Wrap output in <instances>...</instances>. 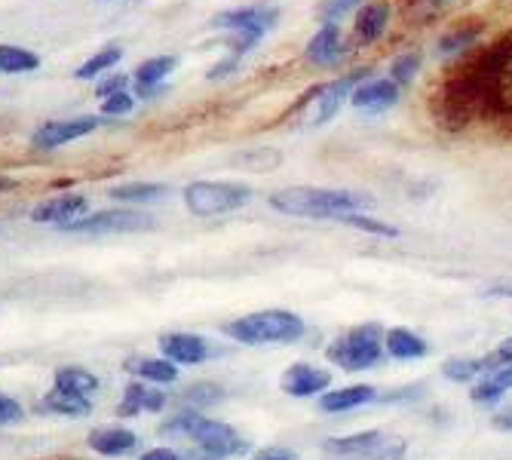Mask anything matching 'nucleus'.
<instances>
[{"instance_id":"nucleus-1","label":"nucleus","mask_w":512,"mask_h":460,"mask_svg":"<svg viewBox=\"0 0 512 460\" xmlns=\"http://www.w3.org/2000/svg\"><path fill=\"white\" fill-rule=\"evenodd\" d=\"M270 209L279 215L292 218H335L341 221L344 215L365 212L375 206L368 194L362 191H347V188H310V184H295V188H279L270 194Z\"/></svg>"},{"instance_id":"nucleus-2","label":"nucleus","mask_w":512,"mask_h":460,"mask_svg":"<svg viewBox=\"0 0 512 460\" xmlns=\"http://www.w3.org/2000/svg\"><path fill=\"white\" fill-rule=\"evenodd\" d=\"M163 433L191 439L197 448L191 451V460H230V457H240L249 448L246 439L237 433V427L206 418L203 411H194V408H181L172 421L163 424Z\"/></svg>"},{"instance_id":"nucleus-3","label":"nucleus","mask_w":512,"mask_h":460,"mask_svg":"<svg viewBox=\"0 0 512 460\" xmlns=\"http://www.w3.org/2000/svg\"><path fill=\"white\" fill-rule=\"evenodd\" d=\"M230 341L246 344V347H270V344H295L304 338L307 326L304 319L292 310H255L246 316L230 319L221 329Z\"/></svg>"},{"instance_id":"nucleus-4","label":"nucleus","mask_w":512,"mask_h":460,"mask_svg":"<svg viewBox=\"0 0 512 460\" xmlns=\"http://www.w3.org/2000/svg\"><path fill=\"white\" fill-rule=\"evenodd\" d=\"M384 356H387L384 332H381V326H375V322H368V326H353L325 347V359L344 368V372H368V368H375Z\"/></svg>"},{"instance_id":"nucleus-5","label":"nucleus","mask_w":512,"mask_h":460,"mask_svg":"<svg viewBox=\"0 0 512 460\" xmlns=\"http://www.w3.org/2000/svg\"><path fill=\"white\" fill-rule=\"evenodd\" d=\"M329 460H402L405 439L390 436L384 430H359L350 436H332L322 442Z\"/></svg>"},{"instance_id":"nucleus-6","label":"nucleus","mask_w":512,"mask_h":460,"mask_svg":"<svg viewBox=\"0 0 512 460\" xmlns=\"http://www.w3.org/2000/svg\"><path fill=\"white\" fill-rule=\"evenodd\" d=\"M252 200V188L237 181H191L184 188V206L200 218L237 212Z\"/></svg>"},{"instance_id":"nucleus-7","label":"nucleus","mask_w":512,"mask_h":460,"mask_svg":"<svg viewBox=\"0 0 512 460\" xmlns=\"http://www.w3.org/2000/svg\"><path fill=\"white\" fill-rule=\"evenodd\" d=\"M368 74H371V68H356V71L341 74V77L332 80V83L319 86V89L313 92V96H310V102L301 108V111H304L301 126H325V123H332V120L338 117V111L350 102L353 89H356Z\"/></svg>"},{"instance_id":"nucleus-8","label":"nucleus","mask_w":512,"mask_h":460,"mask_svg":"<svg viewBox=\"0 0 512 460\" xmlns=\"http://www.w3.org/2000/svg\"><path fill=\"white\" fill-rule=\"evenodd\" d=\"M145 227H154V218L148 212L117 206V209L83 215L71 221L65 230L68 234H132V230H145Z\"/></svg>"},{"instance_id":"nucleus-9","label":"nucleus","mask_w":512,"mask_h":460,"mask_svg":"<svg viewBox=\"0 0 512 460\" xmlns=\"http://www.w3.org/2000/svg\"><path fill=\"white\" fill-rule=\"evenodd\" d=\"M350 46L341 25H319V31L304 46V62L316 71H335L347 62Z\"/></svg>"},{"instance_id":"nucleus-10","label":"nucleus","mask_w":512,"mask_h":460,"mask_svg":"<svg viewBox=\"0 0 512 460\" xmlns=\"http://www.w3.org/2000/svg\"><path fill=\"white\" fill-rule=\"evenodd\" d=\"M279 22V10L267 7V4H255V7H234V10H224L218 16H212V28L221 31H240L249 34L255 40H264Z\"/></svg>"},{"instance_id":"nucleus-11","label":"nucleus","mask_w":512,"mask_h":460,"mask_svg":"<svg viewBox=\"0 0 512 460\" xmlns=\"http://www.w3.org/2000/svg\"><path fill=\"white\" fill-rule=\"evenodd\" d=\"M102 126L99 117H74V120H53V123H43L34 135H31V145L40 151H56L62 145H71L77 138H86Z\"/></svg>"},{"instance_id":"nucleus-12","label":"nucleus","mask_w":512,"mask_h":460,"mask_svg":"<svg viewBox=\"0 0 512 460\" xmlns=\"http://www.w3.org/2000/svg\"><path fill=\"white\" fill-rule=\"evenodd\" d=\"M157 347L178 368L181 365H203V362H209L215 356L212 344L203 335H194V332H166V335L157 338Z\"/></svg>"},{"instance_id":"nucleus-13","label":"nucleus","mask_w":512,"mask_h":460,"mask_svg":"<svg viewBox=\"0 0 512 460\" xmlns=\"http://www.w3.org/2000/svg\"><path fill=\"white\" fill-rule=\"evenodd\" d=\"M402 99V89L390 77H365L350 96V105L362 114H381L396 108Z\"/></svg>"},{"instance_id":"nucleus-14","label":"nucleus","mask_w":512,"mask_h":460,"mask_svg":"<svg viewBox=\"0 0 512 460\" xmlns=\"http://www.w3.org/2000/svg\"><path fill=\"white\" fill-rule=\"evenodd\" d=\"M166 405H169V393L163 387H154L148 381L132 378L126 384V390H123L117 414H120V418H135V414H157V411H166Z\"/></svg>"},{"instance_id":"nucleus-15","label":"nucleus","mask_w":512,"mask_h":460,"mask_svg":"<svg viewBox=\"0 0 512 460\" xmlns=\"http://www.w3.org/2000/svg\"><path fill=\"white\" fill-rule=\"evenodd\" d=\"M283 393L295 396V399H316L329 390L332 384V375L325 372V368H316L310 362H295L283 372Z\"/></svg>"},{"instance_id":"nucleus-16","label":"nucleus","mask_w":512,"mask_h":460,"mask_svg":"<svg viewBox=\"0 0 512 460\" xmlns=\"http://www.w3.org/2000/svg\"><path fill=\"white\" fill-rule=\"evenodd\" d=\"M387 25H390V4H384V0H365L353 19V40L359 46L378 43L384 37Z\"/></svg>"},{"instance_id":"nucleus-17","label":"nucleus","mask_w":512,"mask_h":460,"mask_svg":"<svg viewBox=\"0 0 512 460\" xmlns=\"http://www.w3.org/2000/svg\"><path fill=\"white\" fill-rule=\"evenodd\" d=\"M123 368L138 378V381H148L154 387H169L181 378V368L175 362H169L166 356H145V353H138V356H129L123 362Z\"/></svg>"},{"instance_id":"nucleus-18","label":"nucleus","mask_w":512,"mask_h":460,"mask_svg":"<svg viewBox=\"0 0 512 460\" xmlns=\"http://www.w3.org/2000/svg\"><path fill=\"white\" fill-rule=\"evenodd\" d=\"M86 445H89V451H96L99 457H126V454L135 451L138 436L129 427L108 424V427H96V430H92L86 436Z\"/></svg>"},{"instance_id":"nucleus-19","label":"nucleus","mask_w":512,"mask_h":460,"mask_svg":"<svg viewBox=\"0 0 512 460\" xmlns=\"http://www.w3.org/2000/svg\"><path fill=\"white\" fill-rule=\"evenodd\" d=\"M83 212H86V197H80V194H62V197H53V200L34 206L31 209V221L68 227L71 221L83 218Z\"/></svg>"},{"instance_id":"nucleus-20","label":"nucleus","mask_w":512,"mask_h":460,"mask_svg":"<svg viewBox=\"0 0 512 460\" xmlns=\"http://www.w3.org/2000/svg\"><path fill=\"white\" fill-rule=\"evenodd\" d=\"M371 402H378V390L371 384H350L341 390H325L319 396V408L325 414H347V411H356Z\"/></svg>"},{"instance_id":"nucleus-21","label":"nucleus","mask_w":512,"mask_h":460,"mask_svg":"<svg viewBox=\"0 0 512 460\" xmlns=\"http://www.w3.org/2000/svg\"><path fill=\"white\" fill-rule=\"evenodd\" d=\"M102 381L96 372H89L83 365H62L53 375V390L77 396V399H92V393H99Z\"/></svg>"},{"instance_id":"nucleus-22","label":"nucleus","mask_w":512,"mask_h":460,"mask_svg":"<svg viewBox=\"0 0 512 460\" xmlns=\"http://www.w3.org/2000/svg\"><path fill=\"white\" fill-rule=\"evenodd\" d=\"M384 353L390 359L411 362V359H424L430 353V344L417 332L405 329V326H393V329L384 332Z\"/></svg>"},{"instance_id":"nucleus-23","label":"nucleus","mask_w":512,"mask_h":460,"mask_svg":"<svg viewBox=\"0 0 512 460\" xmlns=\"http://www.w3.org/2000/svg\"><path fill=\"white\" fill-rule=\"evenodd\" d=\"M512 390V365H500V368H491V372H485L473 390H470V399L476 405H494L500 402L506 393Z\"/></svg>"},{"instance_id":"nucleus-24","label":"nucleus","mask_w":512,"mask_h":460,"mask_svg":"<svg viewBox=\"0 0 512 460\" xmlns=\"http://www.w3.org/2000/svg\"><path fill=\"white\" fill-rule=\"evenodd\" d=\"M166 194H169V188L166 184H157V181H129V184H117V188L108 191L111 200L126 203V206H148Z\"/></svg>"},{"instance_id":"nucleus-25","label":"nucleus","mask_w":512,"mask_h":460,"mask_svg":"<svg viewBox=\"0 0 512 460\" xmlns=\"http://www.w3.org/2000/svg\"><path fill=\"white\" fill-rule=\"evenodd\" d=\"M178 68V56H154L145 59L142 65L135 68V80H138V96H151V92Z\"/></svg>"},{"instance_id":"nucleus-26","label":"nucleus","mask_w":512,"mask_h":460,"mask_svg":"<svg viewBox=\"0 0 512 460\" xmlns=\"http://www.w3.org/2000/svg\"><path fill=\"white\" fill-rule=\"evenodd\" d=\"M40 411L56 414V418H86V414L92 411V402L68 396V393H59V390H50L40 399Z\"/></svg>"},{"instance_id":"nucleus-27","label":"nucleus","mask_w":512,"mask_h":460,"mask_svg":"<svg viewBox=\"0 0 512 460\" xmlns=\"http://www.w3.org/2000/svg\"><path fill=\"white\" fill-rule=\"evenodd\" d=\"M224 387L221 384H215V381H197V384H191L188 390H184L181 396H178V402H181V408H194V411H203V408H209V405H218L221 399H224Z\"/></svg>"},{"instance_id":"nucleus-28","label":"nucleus","mask_w":512,"mask_h":460,"mask_svg":"<svg viewBox=\"0 0 512 460\" xmlns=\"http://www.w3.org/2000/svg\"><path fill=\"white\" fill-rule=\"evenodd\" d=\"M442 375L454 384L479 381L485 375V359L482 356H454L442 365Z\"/></svg>"},{"instance_id":"nucleus-29","label":"nucleus","mask_w":512,"mask_h":460,"mask_svg":"<svg viewBox=\"0 0 512 460\" xmlns=\"http://www.w3.org/2000/svg\"><path fill=\"white\" fill-rule=\"evenodd\" d=\"M34 68H40V56L34 50H25V46H13V43H0V71L22 74V71H34Z\"/></svg>"},{"instance_id":"nucleus-30","label":"nucleus","mask_w":512,"mask_h":460,"mask_svg":"<svg viewBox=\"0 0 512 460\" xmlns=\"http://www.w3.org/2000/svg\"><path fill=\"white\" fill-rule=\"evenodd\" d=\"M479 40V25H463V28H451L439 37L436 50L442 56H460L463 50H470V46Z\"/></svg>"},{"instance_id":"nucleus-31","label":"nucleus","mask_w":512,"mask_h":460,"mask_svg":"<svg viewBox=\"0 0 512 460\" xmlns=\"http://www.w3.org/2000/svg\"><path fill=\"white\" fill-rule=\"evenodd\" d=\"M120 59H123V50H120V46H105V50H99L96 56H89V59L77 68V77H80V80H96L99 74H105L108 68H114Z\"/></svg>"},{"instance_id":"nucleus-32","label":"nucleus","mask_w":512,"mask_h":460,"mask_svg":"<svg viewBox=\"0 0 512 460\" xmlns=\"http://www.w3.org/2000/svg\"><path fill=\"white\" fill-rule=\"evenodd\" d=\"M421 68H424V56H421V53H402V56H396V59L390 62V80H393L399 89H405V86L414 83L417 74H421Z\"/></svg>"},{"instance_id":"nucleus-33","label":"nucleus","mask_w":512,"mask_h":460,"mask_svg":"<svg viewBox=\"0 0 512 460\" xmlns=\"http://www.w3.org/2000/svg\"><path fill=\"white\" fill-rule=\"evenodd\" d=\"M362 4H365V0H319V4H316V16H319L322 25H341Z\"/></svg>"},{"instance_id":"nucleus-34","label":"nucleus","mask_w":512,"mask_h":460,"mask_svg":"<svg viewBox=\"0 0 512 460\" xmlns=\"http://www.w3.org/2000/svg\"><path fill=\"white\" fill-rule=\"evenodd\" d=\"M341 224H350L356 230H362V234H375V237H387V240H396L399 237V227L387 224V221H378V218H371L365 212H353V215H344Z\"/></svg>"},{"instance_id":"nucleus-35","label":"nucleus","mask_w":512,"mask_h":460,"mask_svg":"<svg viewBox=\"0 0 512 460\" xmlns=\"http://www.w3.org/2000/svg\"><path fill=\"white\" fill-rule=\"evenodd\" d=\"M25 418V408L22 402H16L13 396L0 393V427H10V424H19Z\"/></svg>"},{"instance_id":"nucleus-36","label":"nucleus","mask_w":512,"mask_h":460,"mask_svg":"<svg viewBox=\"0 0 512 460\" xmlns=\"http://www.w3.org/2000/svg\"><path fill=\"white\" fill-rule=\"evenodd\" d=\"M102 111L108 117H126L132 111V96H129L126 89L117 92V96H108V99H102Z\"/></svg>"},{"instance_id":"nucleus-37","label":"nucleus","mask_w":512,"mask_h":460,"mask_svg":"<svg viewBox=\"0 0 512 460\" xmlns=\"http://www.w3.org/2000/svg\"><path fill=\"white\" fill-rule=\"evenodd\" d=\"M126 89V77L120 74V77H108V80H102L99 86H96V96L99 99H108V96H117V92H123Z\"/></svg>"},{"instance_id":"nucleus-38","label":"nucleus","mask_w":512,"mask_h":460,"mask_svg":"<svg viewBox=\"0 0 512 460\" xmlns=\"http://www.w3.org/2000/svg\"><path fill=\"white\" fill-rule=\"evenodd\" d=\"M138 460H184V457L175 448H169V445H157V448H148Z\"/></svg>"},{"instance_id":"nucleus-39","label":"nucleus","mask_w":512,"mask_h":460,"mask_svg":"<svg viewBox=\"0 0 512 460\" xmlns=\"http://www.w3.org/2000/svg\"><path fill=\"white\" fill-rule=\"evenodd\" d=\"M252 460H295V457H292V451H286V448H267V451L255 454Z\"/></svg>"},{"instance_id":"nucleus-40","label":"nucleus","mask_w":512,"mask_h":460,"mask_svg":"<svg viewBox=\"0 0 512 460\" xmlns=\"http://www.w3.org/2000/svg\"><path fill=\"white\" fill-rule=\"evenodd\" d=\"M494 427L497 430H512V408H503L494 414Z\"/></svg>"},{"instance_id":"nucleus-41","label":"nucleus","mask_w":512,"mask_h":460,"mask_svg":"<svg viewBox=\"0 0 512 460\" xmlns=\"http://www.w3.org/2000/svg\"><path fill=\"white\" fill-rule=\"evenodd\" d=\"M433 7H445V4H451V0H430Z\"/></svg>"}]
</instances>
